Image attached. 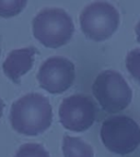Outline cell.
Returning <instances> with one entry per match:
<instances>
[{
    "instance_id": "30bf717a",
    "label": "cell",
    "mask_w": 140,
    "mask_h": 157,
    "mask_svg": "<svg viewBox=\"0 0 140 157\" xmlns=\"http://www.w3.org/2000/svg\"><path fill=\"white\" fill-rule=\"evenodd\" d=\"M14 157H49L44 146L37 143H25L19 147Z\"/></svg>"
},
{
    "instance_id": "9a60e30c",
    "label": "cell",
    "mask_w": 140,
    "mask_h": 157,
    "mask_svg": "<svg viewBox=\"0 0 140 157\" xmlns=\"http://www.w3.org/2000/svg\"><path fill=\"white\" fill-rule=\"evenodd\" d=\"M0 54H1V49H0Z\"/></svg>"
},
{
    "instance_id": "3957f363",
    "label": "cell",
    "mask_w": 140,
    "mask_h": 157,
    "mask_svg": "<svg viewBox=\"0 0 140 157\" xmlns=\"http://www.w3.org/2000/svg\"><path fill=\"white\" fill-rule=\"evenodd\" d=\"M101 140L115 154L133 153L140 144V128L133 118L115 115L106 118L101 125Z\"/></svg>"
},
{
    "instance_id": "7c38bea8",
    "label": "cell",
    "mask_w": 140,
    "mask_h": 157,
    "mask_svg": "<svg viewBox=\"0 0 140 157\" xmlns=\"http://www.w3.org/2000/svg\"><path fill=\"white\" fill-rule=\"evenodd\" d=\"M126 67L129 73L140 84V48L131 49L126 57Z\"/></svg>"
},
{
    "instance_id": "52a82bcc",
    "label": "cell",
    "mask_w": 140,
    "mask_h": 157,
    "mask_svg": "<svg viewBox=\"0 0 140 157\" xmlns=\"http://www.w3.org/2000/svg\"><path fill=\"white\" fill-rule=\"evenodd\" d=\"M76 78L74 64L62 56L49 57L41 64L37 80L41 87L52 94L67 91Z\"/></svg>"
},
{
    "instance_id": "277c9868",
    "label": "cell",
    "mask_w": 140,
    "mask_h": 157,
    "mask_svg": "<svg viewBox=\"0 0 140 157\" xmlns=\"http://www.w3.org/2000/svg\"><path fill=\"white\" fill-rule=\"evenodd\" d=\"M92 92L102 109L108 113L124 110L130 104L133 91L124 76L114 70H105L95 78Z\"/></svg>"
},
{
    "instance_id": "8fae6325",
    "label": "cell",
    "mask_w": 140,
    "mask_h": 157,
    "mask_svg": "<svg viewBox=\"0 0 140 157\" xmlns=\"http://www.w3.org/2000/svg\"><path fill=\"white\" fill-rule=\"evenodd\" d=\"M26 0H0V17L17 15L26 6Z\"/></svg>"
},
{
    "instance_id": "7a4b0ae2",
    "label": "cell",
    "mask_w": 140,
    "mask_h": 157,
    "mask_svg": "<svg viewBox=\"0 0 140 157\" xmlns=\"http://www.w3.org/2000/svg\"><path fill=\"white\" fill-rule=\"evenodd\" d=\"M32 26L35 38L50 48L66 45L74 31L71 17L59 8H45L39 11L33 19Z\"/></svg>"
},
{
    "instance_id": "9c48e42d",
    "label": "cell",
    "mask_w": 140,
    "mask_h": 157,
    "mask_svg": "<svg viewBox=\"0 0 140 157\" xmlns=\"http://www.w3.org/2000/svg\"><path fill=\"white\" fill-rule=\"evenodd\" d=\"M62 152L65 157H93L94 152L91 145L80 137L65 135L62 140Z\"/></svg>"
},
{
    "instance_id": "4fadbf2b",
    "label": "cell",
    "mask_w": 140,
    "mask_h": 157,
    "mask_svg": "<svg viewBox=\"0 0 140 157\" xmlns=\"http://www.w3.org/2000/svg\"><path fill=\"white\" fill-rule=\"evenodd\" d=\"M136 34H137V40L140 43V20L138 24L136 25Z\"/></svg>"
},
{
    "instance_id": "5b68a950",
    "label": "cell",
    "mask_w": 140,
    "mask_h": 157,
    "mask_svg": "<svg viewBox=\"0 0 140 157\" xmlns=\"http://www.w3.org/2000/svg\"><path fill=\"white\" fill-rule=\"evenodd\" d=\"M80 25L88 38L101 42L114 34L119 25L117 9L106 1H94L88 5L80 14Z\"/></svg>"
},
{
    "instance_id": "5bb4252c",
    "label": "cell",
    "mask_w": 140,
    "mask_h": 157,
    "mask_svg": "<svg viewBox=\"0 0 140 157\" xmlns=\"http://www.w3.org/2000/svg\"><path fill=\"white\" fill-rule=\"evenodd\" d=\"M2 110H3V101L0 97V118L2 117Z\"/></svg>"
},
{
    "instance_id": "ba28073f",
    "label": "cell",
    "mask_w": 140,
    "mask_h": 157,
    "mask_svg": "<svg viewBox=\"0 0 140 157\" xmlns=\"http://www.w3.org/2000/svg\"><path fill=\"white\" fill-rule=\"evenodd\" d=\"M36 52L37 49L34 46L12 50L2 63L5 74L13 83L19 84L21 81V76L31 70L33 67Z\"/></svg>"
},
{
    "instance_id": "6da1fadb",
    "label": "cell",
    "mask_w": 140,
    "mask_h": 157,
    "mask_svg": "<svg viewBox=\"0 0 140 157\" xmlns=\"http://www.w3.org/2000/svg\"><path fill=\"white\" fill-rule=\"evenodd\" d=\"M53 121V109L48 98L38 93H29L11 106L10 122L17 132L37 135L47 130Z\"/></svg>"
},
{
    "instance_id": "8992f818",
    "label": "cell",
    "mask_w": 140,
    "mask_h": 157,
    "mask_svg": "<svg viewBox=\"0 0 140 157\" xmlns=\"http://www.w3.org/2000/svg\"><path fill=\"white\" fill-rule=\"evenodd\" d=\"M98 108L91 98L82 94L68 96L59 107V119L66 129L76 132L88 130L95 121Z\"/></svg>"
}]
</instances>
